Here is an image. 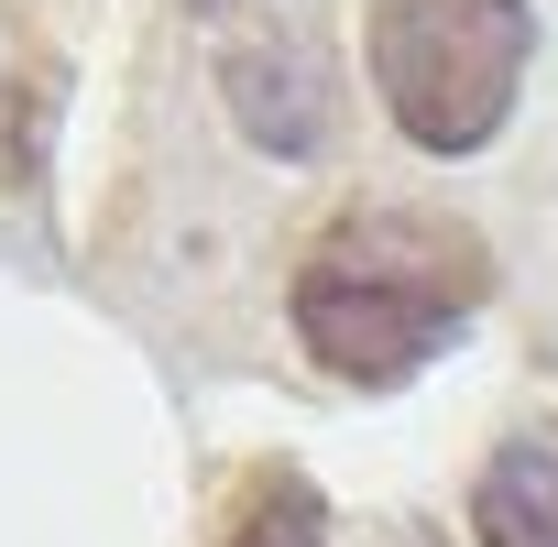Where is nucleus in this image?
Masks as SVG:
<instances>
[{"mask_svg":"<svg viewBox=\"0 0 558 547\" xmlns=\"http://www.w3.org/2000/svg\"><path fill=\"white\" fill-rule=\"evenodd\" d=\"M471 536L482 547H558V416L504 427V449L471 482Z\"/></svg>","mask_w":558,"mask_h":547,"instance_id":"nucleus-4","label":"nucleus"},{"mask_svg":"<svg viewBox=\"0 0 558 547\" xmlns=\"http://www.w3.org/2000/svg\"><path fill=\"white\" fill-rule=\"evenodd\" d=\"M373 88L405 143L427 154H482L536 66V12L525 0H373L362 12Z\"/></svg>","mask_w":558,"mask_h":547,"instance_id":"nucleus-2","label":"nucleus"},{"mask_svg":"<svg viewBox=\"0 0 558 547\" xmlns=\"http://www.w3.org/2000/svg\"><path fill=\"white\" fill-rule=\"evenodd\" d=\"M208 547H329V493L296 460H252L208 525Z\"/></svg>","mask_w":558,"mask_h":547,"instance_id":"nucleus-5","label":"nucleus"},{"mask_svg":"<svg viewBox=\"0 0 558 547\" xmlns=\"http://www.w3.org/2000/svg\"><path fill=\"white\" fill-rule=\"evenodd\" d=\"M493 296V252L471 219L449 208H340L307 252H296V285H286V318H296V351L329 373V384H405L427 373L471 307Z\"/></svg>","mask_w":558,"mask_h":547,"instance_id":"nucleus-1","label":"nucleus"},{"mask_svg":"<svg viewBox=\"0 0 558 547\" xmlns=\"http://www.w3.org/2000/svg\"><path fill=\"white\" fill-rule=\"evenodd\" d=\"M219 88H230V121H241L263 154H318V143H329V66H318V45H296V34L230 45Z\"/></svg>","mask_w":558,"mask_h":547,"instance_id":"nucleus-3","label":"nucleus"},{"mask_svg":"<svg viewBox=\"0 0 558 547\" xmlns=\"http://www.w3.org/2000/svg\"><path fill=\"white\" fill-rule=\"evenodd\" d=\"M197 12H241V0H197Z\"/></svg>","mask_w":558,"mask_h":547,"instance_id":"nucleus-6","label":"nucleus"}]
</instances>
